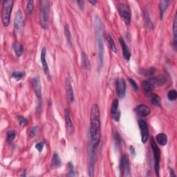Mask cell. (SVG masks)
<instances>
[{
  "label": "cell",
  "instance_id": "6da1fadb",
  "mask_svg": "<svg viewBox=\"0 0 177 177\" xmlns=\"http://www.w3.org/2000/svg\"><path fill=\"white\" fill-rule=\"evenodd\" d=\"M90 135L92 147L96 149L100 141V113L98 105H93L91 109Z\"/></svg>",
  "mask_w": 177,
  "mask_h": 177
},
{
  "label": "cell",
  "instance_id": "7a4b0ae2",
  "mask_svg": "<svg viewBox=\"0 0 177 177\" xmlns=\"http://www.w3.org/2000/svg\"><path fill=\"white\" fill-rule=\"evenodd\" d=\"M94 22L96 27V38L98 47L99 67H102L104 60V44L102 37V23H101V21L98 17H96Z\"/></svg>",
  "mask_w": 177,
  "mask_h": 177
},
{
  "label": "cell",
  "instance_id": "3957f363",
  "mask_svg": "<svg viewBox=\"0 0 177 177\" xmlns=\"http://www.w3.org/2000/svg\"><path fill=\"white\" fill-rule=\"evenodd\" d=\"M14 2L13 0H6L3 2L2 11V21L4 27H7L10 24V15L13 7Z\"/></svg>",
  "mask_w": 177,
  "mask_h": 177
},
{
  "label": "cell",
  "instance_id": "277c9868",
  "mask_svg": "<svg viewBox=\"0 0 177 177\" xmlns=\"http://www.w3.org/2000/svg\"><path fill=\"white\" fill-rule=\"evenodd\" d=\"M51 9V2L44 1L41 2V15H40V24L43 28H46L49 24V13Z\"/></svg>",
  "mask_w": 177,
  "mask_h": 177
},
{
  "label": "cell",
  "instance_id": "5b68a950",
  "mask_svg": "<svg viewBox=\"0 0 177 177\" xmlns=\"http://www.w3.org/2000/svg\"><path fill=\"white\" fill-rule=\"evenodd\" d=\"M118 13L121 17L126 24L129 25L131 22L132 12L129 4L126 2L121 3L118 6Z\"/></svg>",
  "mask_w": 177,
  "mask_h": 177
},
{
  "label": "cell",
  "instance_id": "8992f818",
  "mask_svg": "<svg viewBox=\"0 0 177 177\" xmlns=\"http://www.w3.org/2000/svg\"><path fill=\"white\" fill-rule=\"evenodd\" d=\"M151 147L153 151L154 158V169L157 173V175L159 176V170H160V161H161V152L158 145L155 142V140L153 137H151L150 139Z\"/></svg>",
  "mask_w": 177,
  "mask_h": 177
},
{
  "label": "cell",
  "instance_id": "52a82bcc",
  "mask_svg": "<svg viewBox=\"0 0 177 177\" xmlns=\"http://www.w3.org/2000/svg\"><path fill=\"white\" fill-rule=\"evenodd\" d=\"M120 170H121V175L122 176L126 177L130 176V164L128 155L126 154L122 155L120 161Z\"/></svg>",
  "mask_w": 177,
  "mask_h": 177
},
{
  "label": "cell",
  "instance_id": "ba28073f",
  "mask_svg": "<svg viewBox=\"0 0 177 177\" xmlns=\"http://www.w3.org/2000/svg\"><path fill=\"white\" fill-rule=\"evenodd\" d=\"M24 21L22 13L20 10H18L16 12V13H15V17L14 20V31L15 35L17 36L21 34L23 28H24Z\"/></svg>",
  "mask_w": 177,
  "mask_h": 177
},
{
  "label": "cell",
  "instance_id": "9c48e42d",
  "mask_svg": "<svg viewBox=\"0 0 177 177\" xmlns=\"http://www.w3.org/2000/svg\"><path fill=\"white\" fill-rule=\"evenodd\" d=\"M117 94L118 97L123 98L125 96L126 93V82L123 78H118L116 83Z\"/></svg>",
  "mask_w": 177,
  "mask_h": 177
},
{
  "label": "cell",
  "instance_id": "30bf717a",
  "mask_svg": "<svg viewBox=\"0 0 177 177\" xmlns=\"http://www.w3.org/2000/svg\"><path fill=\"white\" fill-rule=\"evenodd\" d=\"M119 103L117 99H114L111 104V115L112 118L116 122H118L121 118V111L119 110Z\"/></svg>",
  "mask_w": 177,
  "mask_h": 177
},
{
  "label": "cell",
  "instance_id": "8fae6325",
  "mask_svg": "<svg viewBox=\"0 0 177 177\" xmlns=\"http://www.w3.org/2000/svg\"><path fill=\"white\" fill-rule=\"evenodd\" d=\"M140 134H141V140L143 143H145L149 139V129L146 122L144 121H140L139 122Z\"/></svg>",
  "mask_w": 177,
  "mask_h": 177
},
{
  "label": "cell",
  "instance_id": "7c38bea8",
  "mask_svg": "<svg viewBox=\"0 0 177 177\" xmlns=\"http://www.w3.org/2000/svg\"><path fill=\"white\" fill-rule=\"evenodd\" d=\"M64 119H65V127H66V130L68 134H73L74 133V126L73 125L71 114H70L69 111L68 109H66L64 111Z\"/></svg>",
  "mask_w": 177,
  "mask_h": 177
},
{
  "label": "cell",
  "instance_id": "4fadbf2b",
  "mask_svg": "<svg viewBox=\"0 0 177 177\" xmlns=\"http://www.w3.org/2000/svg\"><path fill=\"white\" fill-rule=\"evenodd\" d=\"M40 58H41V62H42V69H43L44 73L46 74V76L48 77V78H51L50 71H49L47 62H46V51L45 47H44L42 48V49Z\"/></svg>",
  "mask_w": 177,
  "mask_h": 177
},
{
  "label": "cell",
  "instance_id": "5bb4252c",
  "mask_svg": "<svg viewBox=\"0 0 177 177\" xmlns=\"http://www.w3.org/2000/svg\"><path fill=\"white\" fill-rule=\"evenodd\" d=\"M134 111L136 113L137 115L141 117H145L150 115V114L151 113V109L146 105H140L135 108Z\"/></svg>",
  "mask_w": 177,
  "mask_h": 177
},
{
  "label": "cell",
  "instance_id": "9a60e30c",
  "mask_svg": "<svg viewBox=\"0 0 177 177\" xmlns=\"http://www.w3.org/2000/svg\"><path fill=\"white\" fill-rule=\"evenodd\" d=\"M33 87L36 96H38V98H40L42 96V85L39 76H35L33 78Z\"/></svg>",
  "mask_w": 177,
  "mask_h": 177
},
{
  "label": "cell",
  "instance_id": "2e32d148",
  "mask_svg": "<svg viewBox=\"0 0 177 177\" xmlns=\"http://www.w3.org/2000/svg\"><path fill=\"white\" fill-rule=\"evenodd\" d=\"M149 81L152 83V85L154 87H156V86H158V87H160V86H163V85H165L166 82H167V78H166L165 76L164 75H158V76H156L154 78H151Z\"/></svg>",
  "mask_w": 177,
  "mask_h": 177
},
{
  "label": "cell",
  "instance_id": "e0dca14e",
  "mask_svg": "<svg viewBox=\"0 0 177 177\" xmlns=\"http://www.w3.org/2000/svg\"><path fill=\"white\" fill-rule=\"evenodd\" d=\"M66 92L67 96L68 101L71 103L74 101V90H73V87L71 85V81L69 79L66 80Z\"/></svg>",
  "mask_w": 177,
  "mask_h": 177
},
{
  "label": "cell",
  "instance_id": "ac0fdd59",
  "mask_svg": "<svg viewBox=\"0 0 177 177\" xmlns=\"http://www.w3.org/2000/svg\"><path fill=\"white\" fill-rule=\"evenodd\" d=\"M119 42L121 44V46L123 49V54L124 58L126 60H129L130 58H131V52L129 51V49L125 43V42L123 40V38H120L119 39Z\"/></svg>",
  "mask_w": 177,
  "mask_h": 177
},
{
  "label": "cell",
  "instance_id": "d6986e66",
  "mask_svg": "<svg viewBox=\"0 0 177 177\" xmlns=\"http://www.w3.org/2000/svg\"><path fill=\"white\" fill-rule=\"evenodd\" d=\"M154 86L152 85L149 80H145L142 82V88L143 90V92L146 96H150L152 94V90L154 88Z\"/></svg>",
  "mask_w": 177,
  "mask_h": 177
},
{
  "label": "cell",
  "instance_id": "ffe728a7",
  "mask_svg": "<svg viewBox=\"0 0 177 177\" xmlns=\"http://www.w3.org/2000/svg\"><path fill=\"white\" fill-rule=\"evenodd\" d=\"M13 48L15 55L17 57H20L22 55L23 52H24V47H23V46L19 42H15L13 43Z\"/></svg>",
  "mask_w": 177,
  "mask_h": 177
},
{
  "label": "cell",
  "instance_id": "44dd1931",
  "mask_svg": "<svg viewBox=\"0 0 177 177\" xmlns=\"http://www.w3.org/2000/svg\"><path fill=\"white\" fill-rule=\"evenodd\" d=\"M156 139L158 142V144H160L162 146H165L168 143V136H166L163 133H161L158 134L157 136H156Z\"/></svg>",
  "mask_w": 177,
  "mask_h": 177
},
{
  "label": "cell",
  "instance_id": "7402d4cb",
  "mask_svg": "<svg viewBox=\"0 0 177 177\" xmlns=\"http://www.w3.org/2000/svg\"><path fill=\"white\" fill-rule=\"evenodd\" d=\"M105 38L107 40V43L109 44V48L111 51H112L114 53H116L117 52V49H116V46L115 44V42H114V41L113 40V38L109 34V33H107L106 36H105Z\"/></svg>",
  "mask_w": 177,
  "mask_h": 177
},
{
  "label": "cell",
  "instance_id": "603a6c76",
  "mask_svg": "<svg viewBox=\"0 0 177 177\" xmlns=\"http://www.w3.org/2000/svg\"><path fill=\"white\" fill-rule=\"evenodd\" d=\"M61 165V160L58 154H54L52 158L51 166L53 168H58Z\"/></svg>",
  "mask_w": 177,
  "mask_h": 177
},
{
  "label": "cell",
  "instance_id": "cb8c5ba5",
  "mask_svg": "<svg viewBox=\"0 0 177 177\" xmlns=\"http://www.w3.org/2000/svg\"><path fill=\"white\" fill-rule=\"evenodd\" d=\"M82 66L85 69H89L90 68L89 60H88L87 55L85 52L82 53Z\"/></svg>",
  "mask_w": 177,
  "mask_h": 177
},
{
  "label": "cell",
  "instance_id": "d4e9b609",
  "mask_svg": "<svg viewBox=\"0 0 177 177\" xmlns=\"http://www.w3.org/2000/svg\"><path fill=\"white\" fill-rule=\"evenodd\" d=\"M169 2L165 1V0H163V1H161L160 4H159V10H160V17L161 19H162L164 15V13H165V10L167 9V8L168 6Z\"/></svg>",
  "mask_w": 177,
  "mask_h": 177
},
{
  "label": "cell",
  "instance_id": "484cf974",
  "mask_svg": "<svg viewBox=\"0 0 177 177\" xmlns=\"http://www.w3.org/2000/svg\"><path fill=\"white\" fill-rule=\"evenodd\" d=\"M150 100L154 105L159 107L161 105V99L157 94H152L150 96Z\"/></svg>",
  "mask_w": 177,
  "mask_h": 177
},
{
  "label": "cell",
  "instance_id": "4316f807",
  "mask_svg": "<svg viewBox=\"0 0 177 177\" xmlns=\"http://www.w3.org/2000/svg\"><path fill=\"white\" fill-rule=\"evenodd\" d=\"M173 34H174V45H176V38H177V16L176 13L175 14L173 22Z\"/></svg>",
  "mask_w": 177,
  "mask_h": 177
},
{
  "label": "cell",
  "instance_id": "83f0119b",
  "mask_svg": "<svg viewBox=\"0 0 177 177\" xmlns=\"http://www.w3.org/2000/svg\"><path fill=\"white\" fill-rule=\"evenodd\" d=\"M155 71L156 69L154 68H150L147 69H140L139 73L143 75H145V76H150L154 74Z\"/></svg>",
  "mask_w": 177,
  "mask_h": 177
},
{
  "label": "cell",
  "instance_id": "f1b7e54d",
  "mask_svg": "<svg viewBox=\"0 0 177 177\" xmlns=\"http://www.w3.org/2000/svg\"><path fill=\"white\" fill-rule=\"evenodd\" d=\"M25 76V73L24 71H13L12 74V77L17 80H22Z\"/></svg>",
  "mask_w": 177,
  "mask_h": 177
},
{
  "label": "cell",
  "instance_id": "f546056e",
  "mask_svg": "<svg viewBox=\"0 0 177 177\" xmlns=\"http://www.w3.org/2000/svg\"><path fill=\"white\" fill-rule=\"evenodd\" d=\"M64 33H65V36H66V38L67 39V41H68V42L69 43L70 45L71 46V32H70V30H69V26L66 24L64 26Z\"/></svg>",
  "mask_w": 177,
  "mask_h": 177
},
{
  "label": "cell",
  "instance_id": "4dcf8cb0",
  "mask_svg": "<svg viewBox=\"0 0 177 177\" xmlns=\"http://www.w3.org/2000/svg\"><path fill=\"white\" fill-rule=\"evenodd\" d=\"M15 136H16V132L13 130H10L7 132L6 134V139L7 141L11 142L15 139Z\"/></svg>",
  "mask_w": 177,
  "mask_h": 177
},
{
  "label": "cell",
  "instance_id": "1f68e13d",
  "mask_svg": "<svg viewBox=\"0 0 177 177\" xmlns=\"http://www.w3.org/2000/svg\"><path fill=\"white\" fill-rule=\"evenodd\" d=\"M168 98L171 101H174L176 100L177 98V92L175 90H170V92L168 93Z\"/></svg>",
  "mask_w": 177,
  "mask_h": 177
},
{
  "label": "cell",
  "instance_id": "d6a6232c",
  "mask_svg": "<svg viewBox=\"0 0 177 177\" xmlns=\"http://www.w3.org/2000/svg\"><path fill=\"white\" fill-rule=\"evenodd\" d=\"M33 9H34V2L32 0H30L27 2V11L28 14L31 15L33 11Z\"/></svg>",
  "mask_w": 177,
  "mask_h": 177
},
{
  "label": "cell",
  "instance_id": "836d02e7",
  "mask_svg": "<svg viewBox=\"0 0 177 177\" xmlns=\"http://www.w3.org/2000/svg\"><path fill=\"white\" fill-rule=\"evenodd\" d=\"M128 80H129V82L130 83V85H131V86L132 87L133 89H134L135 92H138V91H139V86H138L136 81L132 78H129Z\"/></svg>",
  "mask_w": 177,
  "mask_h": 177
},
{
  "label": "cell",
  "instance_id": "e575fe53",
  "mask_svg": "<svg viewBox=\"0 0 177 177\" xmlns=\"http://www.w3.org/2000/svg\"><path fill=\"white\" fill-rule=\"evenodd\" d=\"M69 176H75V169L72 163H69Z\"/></svg>",
  "mask_w": 177,
  "mask_h": 177
},
{
  "label": "cell",
  "instance_id": "d590c367",
  "mask_svg": "<svg viewBox=\"0 0 177 177\" xmlns=\"http://www.w3.org/2000/svg\"><path fill=\"white\" fill-rule=\"evenodd\" d=\"M18 121H19V123L20 125V126H24L27 123V118H25L24 116H18Z\"/></svg>",
  "mask_w": 177,
  "mask_h": 177
},
{
  "label": "cell",
  "instance_id": "8d00e7d4",
  "mask_svg": "<svg viewBox=\"0 0 177 177\" xmlns=\"http://www.w3.org/2000/svg\"><path fill=\"white\" fill-rule=\"evenodd\" d=\"M36 133H37V127H33L31 129L30 132H29V136L31 138L34 137L36 135Z\"/></svg>",
  "mask_w": 177,
  "mask_h": 177
},
{
  "label": "cell",
  "instance_id": "74e56055",
  "mask_svg": "<svg viewBox=\"0 0 177 177\" xmlns=\"http://www.w3.org/2000/svg\"><path fill=\"white\" fill-rule=\"evenodd\" d=\"M44 143L43 142H40L38 143L37 145H35V148L38 150V151L39 152H41L42 151L43 148H44Z\"/></svg>",
  "mask_w": 177,
  "mask_h": 177
},
{
  "label": "cell",
  "instance_id": "f35d334b",
  "mask_svg": "<svg viewBox=\"0 0 177 177\" xmlns=\"http://www.w3.org/2000/svg\"><path fill=\"white\" fill-rule=\"evenodd\" d=\"M114 139H115V140H116V143H117V144L119 145L120 142H121V137H120L119 134H118V132H117L114 133Z\"/></svg>",
  "mask_w": 177,
  "mask_h": 177
},
{
  "label": "cell",
  "instance_id": "ab89813d",
  "mask_svg": "<svg viewBox=\"0 0 177 177\" xmlns=\"http://www.w3.org/2000/svg\"><path fill=\"white\" fill-rule=\"evenodd\" d=\"M170 176L172 177V176H176V174H174V170H172V169H170Z\"/></svg>",
  "mask_w": 177,
  "mask_h": 177
},
{
  "label": "cell",
  "instance_id": "60d3db41",
  "mask_svg": "<svg viewBox=\"0 0 177 177\" xmlns=\"http://www.w3.org/2000/svg\"><path fill=\"white\" fill-rule=\"evenodd\" d=\"M130 151H131L132 154H134V155L135 154V150H134V147L133 146L130 147Z\"/></svg>",
  "mask_w": 177,
  "mask_h": 177
},
{
  "label": "cell",
  "instance_id": "b9f144b4",
  "mask_svg": "<svg viewBox=\"0 0 177 177\" xmlns=\"http://www.w3.org/2000/svg\"><path fill=\"white\" fill-rule=\"evenodd\" d=\"M78 4H80V7L82 8V6L84 5V2H83V1H79V2H78Z\"/></svg>",
  "mask_w": 177,
  "mask_h": 177
},
{
  "label": "cell",
  "instance_id": "7bdbcfd3",
  "mask_svg": "<svg viewBox=\"0 0 177 177\" xmlns=\"http://www.w3.org/2000/svg\"><path fill=\"white\" fill-rule=\"evenodd\" d=\"M89 2H90L91 4H92L93 6H94V5H96V4L97 3V2H96V1H92V0H90Z\"/></svg>",
  "mask_w": 177,
  "mask_h": 177
}]
</instances>
